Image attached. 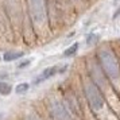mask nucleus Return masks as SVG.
<instances>
[{
    "label": "nucleus",
    "mask_w": 120,
    "mask_h": 120,
    "mask_svg": "<svg viewBox=\"0 0 120 120\" xmlns=\"http://www.w3.org/2000/svg\"><path fill=\"white\" fill-rule=\"evenodd\" d=\"M30 62H31V61H30V60L22 61V62H20V64L18 65V69H26V68H27V66L30 65Z\"/></svg>",
    "instance_id": "1a4fd4ad"
},
{
    "label": "nucleus",
    "mask_w": 120,
    "mask_h": 120,
    "mask_svg": "<svg viewBox=\"0 0 120 120\" xmlns=\"http://www.w3.org/2000/svg\"><path fill=\"white\" fill-rule=\"evenodd\" d=\"M98 62L103 69L104 74L109 80L120 78V62L113 51L108 47H104L98 51Z\"/></svg>",
    "instance_id": "f257e3e1"
},
{
    "label": "nucleus",
    "mask_w": 120,
    "mask_h": 120,
    "mask_svg": "<svg viewBox=\"0 0 120 120\" xmlns=\"http://www.w3.org/2000/svg\"><path fill=\"white\" fill-rule=\"evenodd\" d=\"M12 90V86L6 81H0V94L1 96H7V94H10Z\"/></svg>",
    "instance_id": "423d86ee"
},
{
    "label": "nucleus",
    "mask_w": 120,
    "mask_h": 120,
    "mask_svg": "<svg viewBox=\"0 0 120 120\" xmlns=\"http://www.w3.org/2000/svg\"><path fill=\"white\" fill-rule=\"evenodd\" d=\"M57 73H60L58 66H50V68H46V69L38 76V78L34 81V84L38 85V84H41V82H43V81H46V80L51 78V77H54Z\"/></svg>",
    "instance_id": "20e7f679"
},
{
    "label": "nucleus",
    "mask_w": 120,
    "mask_h": 120,
    "mask_svg": "<svg viewBox=\"0 0 120 120\" xmlns=\"http://www.w3.org/2000/svg\"><path fill=\"white\" fill-rule=\"evenodd\" d=\"M50 113L54 120H71V116L66 107L61 101H51L50 103Z\"/></svg>",
    "instance_id": "7ed1b4c3"
},
{
    "label": "nucleus",
    "mask_w": 120,
    "mask_h": 120,
    "mask_svg": "<svg viewBox=\"0 0 120 120\" xmlns=\"http://www.w3.org/2000/svg\"><path fill=\"white\" fill-rule=\"evenodd\" d=\"M78 47H80V45L77 43V42H76V43H73L70 47H68V49L64 51V55H65V57H73L74 54H77Z\"/></svg>",
    "instance_id": "0eeeda50"
},
{
    "label": "nucleus",
    "mask_w": 120,
    "mask_h": 120,
    "mask_svg": "<svg viewBox=\"0 0 120 120\" xmlns=\"http://www.w3.org/2000/svg\"><path fill=\"white\" fill-rule=\"evenodd\" d=\"M119 16H120V6L117 7V10H116V12L113 14V16H112V18H113V19H117Z\"/></svg>",
    "instance_id": "9b49d317"
},
{
    "label": "nucleus",
    "mask_w": 120,
    "mask_h": 120,
    "mask_svg": "<svg viewBox=\"0 0 120 120\" xmlns=\"http://www.w3.org/2000/svg\"><path fill=\"white\" fill-rule=\"evenodd\" d=\"M115 1H119V0H115Z\"/></svg>",
    "instance_id": "f8f14e48"
},
{
    "label": "nucleus",
    "mask_w": 120,
    "mask_h": 120,
    "mask_svg": "<svg viewBox=\"0 0 120 120\" xmlns=\"http://www.w3.org/2000/svg\"><path fill=\"white\" fill-rule=\"evenodd\" d=\"M28 88H30V85H28L27 82H22V84H19V85L15 88V92H16L18 94H22V93H26V92H27Z\"/></svg>",
    "instance_id": "6e6552de"
},
{
    "label": "nucleus",
    "mask_w": 120,
    "mask_h": 120,
    "mask_svg": "<svg viewBox=\"0 0 120 120\" xmlns=\"http://www.w3.org/2000/svg\"><path fill=\"white\" fill-rule=\"evenodd\" d=\"M84 93H85V97L88 100L89 107L93 111H98L104 107V97L98 86L92 81V80H86L84 82Z\"/></svg>",
    "instance_id": "f03ea898"
},
{
    "label": "nucleus",
    "mask_w": 120,
    "mask_h": 120,
    "mask_svg": "<svg viewBox=\"0 0 120 120\" xmlns=\"http://www.w3.org/2000/svg\"><path fill=\"white\" fill-rule=\"evenodd\" d=\"M27 120H41V119H39L37 115H33V113H31V115H28V116H27Z\"/></svg>",
    "instance_id": "9d476101"
},
{
    "label": "nucleus",
    "mask_w": 120,
    "mask_h": 120,
    "mask_svg": "<svg viewBox=\"0 0 120 120\" xmlns=\"http://www.w3.org/2000/svg\"><path fill=\"white\" fill-rule=\"evenodd\" d=\"M24 57V53L23 51H18V50H11V51H7L4 53L3 55V60L6 62H12V61H16V60H20Z\"/></svg>",
    "instance_id": "39448f33"
}]
</instances>
